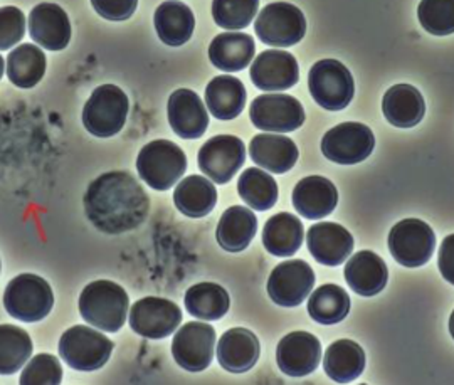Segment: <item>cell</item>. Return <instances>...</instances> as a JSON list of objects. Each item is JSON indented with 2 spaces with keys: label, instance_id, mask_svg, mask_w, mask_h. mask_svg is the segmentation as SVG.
Instances as JSON below:
<instances>
[{
  "label": "cell",
  "instance_id": "5bb4252c",
  "mask_svg": "<svg viewBox=\"0 0 454 385\" xmlns=\"http://www.w3.org/2000/svg\"><path fill=\"white\" fill-rule=\"evenodd\" d=\"M215 330L207 323H185L174 337L172 355L182 369L202 372L211 365Z\"/></svg>",
  "mask_w": 454,
  "mask_h": 385
},
{
  "label": "cell",
  "instance_id": "7a4b0ae2",
  "mask_svg": "<svg viewBox=\"0 0 454 385\" xmlns=\"http://www.w3.org/2000/svg\"><path fill=\"white\" fill-rule=\"evenodd\" d=\"M129 306L127 291L106 279L90 283L80 296V313L84 321L110 334L118 332L125 325Z\"/></svg>",
  "mask_w": 454,
  "mask_h": 385
},
{
  "label": "cell",
  "instance_id": "d6a6232c",
  "mask_svg": "<svg viewBox=\"0 0 454 385\" xmlns=\"http://www.w3.org/2000/svg\"><path fill=\"white\" fill-rule=\"evenodd\" d=\"M46 56L34 44H22L12 49L7 58V76L19 88H34L44 78Z\"/></svg>",
  "mask_w": 454,
  "mask_h": 385
},
{
  "label": "cell",
  "instance_id": "74e56055",
  "mask_svg": "<svg viewBox=\"0 0 454 385\" xmlns=\"http://www.w3.org/2000/svg\"><path fill=\"white\" fill-rule=\"evenodd\" d=\"M258 7L260 0H212V17L219 28L238 31L253 22Z\"/></svg>",
  "mask_w": 454,
  "mask_h": 385
},
{
  "label": "cell",
  "instance_id": "836d02e7",
  "mask_svg": "<svg viewBox=\"0 0 454 385\" xmlns=\"http://www.w3.org/2000/svg\"><path fill=\"white\" fill-rule=\"evenodd\" d=\"M229 293L215 283H199L185 293V308L199 320H219L229 311Z\"/></svg>",
  "mask_w": 454,
  "mask_h": 385
},
{
  "label": "cell",
  "instance_id": "d590c367",
  "mask_svg": "<svg viewBox=\"0 0 454 385\" xmlns=\"http://www.w3.org/2000/svg\"><path fill=\"white\" fill-rule=\"evenodd\" d=\"M33 340L14 325H0V375H12L31 358Z\"/></svg>",
  "mask_w": 454,
  "mask_h": 385
},
{
  "label": "cell",
  "instance_id": "52a82bcc",
  "mask_svg": "<svg viewBox=\"0 0 454 385\" xmlns=\"http://www.w3.org/2000/svg\"><path fill=\"white\" fill-rule=\"evenodd\" d=\"M309 93L328 112L347 108L356 93L354 78L348 67L335 59H322L309 69Z\"/></svg>",
  "mask_w": 454,
  "mask_h": 385
},
{
  "label": "cell",
  "instance_id": "8d00e7d4",
  "mask_svg": "<svg viewBox=\"0 0 454 385\" xmlns=\"http://www.w3.org/2000/svg\"><path fill=\"white\" fill-rule=\"evenodd\" d=\"M238 192L251 209L268 210L278 200V184L273 177L253 167L239 177Z\"/></svg>",
  "mask_w": 454,
  "mask_h": 385
},
{
  "label": "cell",
  "instance_id": "e0dca14e",
  "mask_svg": "<svg viewBox=\"0 0 454 385\" xmlns=\"http://www.w3.org/2000/svg\"><path fill=\"white\" fill-rule=\"evenodd\" d=\"M251 80L262 91H285L300 80V67L286 51H264L251 66Z\"/></svg>",
  "mask_w": 454,
  "mask_h": 385
},
{
  "label": "cell",
  "instance_id": "ac0fdd59",
  "mask_svg": "<svg viewBox=\"0 0 454 385\" xmlns=\"http://www.w3.org/2000/svg\"><path fill=\"white\" fill-rule=\"evenodd\" d=\"M170 127L185 140L200 138L209 127V114L200 97L192 90H177L168 98Z\"/></svg>",
  "mask_w": 454,
  "mask_h": 385
},
{
  "label": "cell",
  "instance_id": "603a6c76",
  "mask_svg": "<svg viewBox=\"0 0 454 385\" xmlns=\"http://www.w3.org/2000/svg\"><path fill=\"white\" fill-rule=\"evenodd\" d=\"M345 279L360 296H375L386 288L389 271L382 257L372 251H360L348 259L345 266Z\"/></svg>",
  "mask_w": 454,
  "mask_h": 385
},
{
  "label": "cell",
  "instance_id": "f6af8a7d",
  "mask_svg": "<svg viewBox=\"0 0 454 385\" xmlns=\"http://www.w3.org/2000/svg\"><path fill=\"white\" fill-rule=\"evenodd\" d=\"M4 69H5V65H4V58L0 56V80H2V76H4Z\"/></svg>",
  "mask_w": 454,
  "mask_h": 385
},
{
  "label": "cell",
  "instance_id": "484cf974",
  "mask_svg": "<svg viewBox=\"0 0 454 385\" xmlns=\"http://www.w3.org/2000/svg\"><path fill=\"white\" fill-rule=\"evenodd\" d=\"M155 29L163 44L179 48L191 41L194 34L195 17L185 4L179 0H167L155 11Z\"/></svg>",
  "mask_w": 454,
  "mask_h": 385
},
{
  "label": "cell",
  "instance_id": "44dd1931",
  "mask_svg": "<svg viewBox=\"0 0 454 385\" xmlns=\"http://www.w3.org/2000/svg\"><path fill=\"white\" fill-rule=\"evenodd\" d=\"M339 204L335 185L320 176L301 178L293 191V206L307 219H322L330 216Z\"/></svg>",
  "mask_w": 454,
  "mask_h": 385
},
{
  "label": "cell",
  "instance_id": "30bf717a",
  "mask_svg": "<svg viewBox=\"0 0 454 385\" xmlns=\"http://www.w3.org/2000/svg\"><path fill=\"white\" fill-rule=\"evenodd\" d=\"M375 148L372 130L362 123H340L328 130L322 140V152L330 161L356 165L371 157Z\"/></svg>",
  "mask_w": 454,
  "mask_h": 385
},
{
  "label": "cell",
  "instance_id": "f1b7e54d",
  "mask_svg": "<svg viewBox=\"0 0 454 385\" xmlns=\"http://www.w3.org/2000/svg\"><path fill=\"white\" fill-rule=\"evenodd\" d=\"M246 88L234 76H215L206 88V105L217 120H234L246 106Z\"/></svg>",
  "mask_w": 454,
  "mask_h": 385
},
{
  "label": "cell",
  "instance_id": "7c38bea8",
  "mask_svg": "<svg viewBox=\"0 0 454 385\" xmlns=\"http://www.w3.org/2000/svg\"><path fill=\"white\" fill-rule=\"evenodd\" d=\"M256 129L271 133H290L305 123V110L296 98L290 95H261L249 110Z\"/></svg>",
  "mask_w": 454,
  "mask_h": 385
},
{
  "label": "cell",
  "instance_id": "ffe728a7",
  "mask_svg": "<svg viewBox=\"0 0 454 385\" xmlns=\"http://www.w3.org/2000/svg\"><path fill=\"white\" fill-rule=\"evenodd\" d=\"M307 244L311 256L325 266H339L354 251L352 234L335 223L311 225Z\"/></svg>",
  "mask_w": 454,
  "mask_h": 385
},
{
  "label": "cell",
  "instance_id": "4dcf8cb0",
  "mask_svg": "<svg viewBox=\"0 0 454 385\" xmlns=\"http://www.w3.org/2000/svg\"><path fill=\"white\" fill-rule=\"evenodd\" d=\"M324 369L326 375L339 384L352 382L365 369V353L357 342L339 340L326 349Z\"/></svg>",
  "mask_w": 454,
  "mask_h": 385
},
{
  "label": "cell",
  "instance_id": "83f0119b",
  "mask_svg": "<svg viewBox=\"0 0 454 385\" xmlns=\"http://www.w3.org/2000/svg\"><path fill=\"white\" fill-rule=\"evenodd\" d=\"M258 219L253 210L234 206L223 214L217 224V242L229 253H241L256 236Z\"/></svg>",
  "mask_w": 454,
  "mask_h": 385
},
{
  "label": "cell",
  "instance_id": "1f68e13d",
  "mask_svg": "<svg viewBox=\"0 0 454 385\" xmlns=\"http://www.w3.org/2000/svg\"><path fill=\"white\" fill-rule=\"evenodd\" d=\"M176 208L187 217H204L217 204V191L206 177L191 176L184 178L174 192Z\"/></svg>",
  "mask_w": 454,
  "mask_h": 385
},
{
  "label": "cell",
  "instance_id": "ba28073f",
  "mask_svg": "<svg viewBox=\"0 0 454 385\" xmlns=\"http://www.w3.org/2000/svg\"><path fill=\"white\" fill-rule=\"evenodd\" d=\"M254 29L261 43L275 48H290L305 37L307 19L296 5L275 2L261 11Z\"/></svg>",
  "mask_w": 454,
  "mask_h": 385
},
{
  "label": "cell",
  "instance_id": "f546056e",
  "mask_svg": "<svg viewBox=\"0 0 454 385\" xmlns=\"http://www.w3.org/2000/svg\"><path fill=\"white\" fill-rule=\"evenodd\" d=\"M303 224L290 212H279L273 216L262 231V244L273 256H293L303 242Z\"/></svg>",
  "mask_w": 454,
  "mask_h": 385
},
{
  "label": "cell",
  "instance_id": "cb8c5ba5",
  "mask_svg": "<svg viewBox=\"0 0 454 385\" xmlns=\"http://www.w3.org/2000/svg\"><path fill=\"white\" fill-rule=\"evenodd\" d=\"M382 112L390 125L397 129H412L421 123L426 103L414 86L395 84L384 95Z\"/></svg>",
  "mask_w": 454,
  "mask_h": 385
},
{
  "label": "cell",
  "instance_id": "d6986e66",
  "mask_svg": "<svg viewBox=\"0 0 454 385\" xmlns=\"http://www.w3.org/2000/svg\"><path fill=\"white\" fill-rule=\"evenodd\" d=\"M29 33L41 48L63 51L71 41V22L63 7L44 2L29 16Z\"/></svg>",
  "mask_w": 454,
  "mask_h": 385
},
{
  "label": "cell",
  "instance_id": "8992f818",
  "mask_svg": "<svg viewBox=\"0 0 454 385\" xmlns=\"http://www.w3.org/2000/svg\"><path fill=\"white\" fill-rule=\"evenodd\" d=\"M114 342L97 330L78 325L66 330L59 340V355L74 370L101 369L112 357Z\"/></svg>",
  "mask_w": 454,
  "mask_h": 385
},
{
  "label": "cell",
  "instance_id": "8fae6325",
  "mask_svg": "<svg viewBox=\"0 0 454 385\" xmlns=\"http://www.w3.org/2000/svg\"><path fill=\"white\" fill-rule=\"evenodd\" d=\"M199 169L214 184H227L246 161L243 140L232 135H217L199 150Z\"/></svg>",
  "mask_w": 454,
  "mask_h": 385
},
{
  "label": "cell",
  "instance_id": "3957f363",
  "mask_svg": "<svg viewBox=\"0 0 454 385\" xmlns=\"http://www.w3.org/2000/svg\"><path fill=\"white\" fill-rule=\"evenodd\" d=\"M187 157L179 145L168 140L146 144L137 159L140 178L155 191H168L185 174Z\"/></svg>",
  "mask_w": 454,
  "mask_h": 385
},
{
  "label": "cell",
  "instance_id": "6da1fadb",
  "mask_svg": "<svg viewBox=\"0 0 454 385\" xmlns=\"http://www.w3.org/2000/svg\"><path fill=\"white\" fill-rule=\"evenodd\" d=\"M150 200L140 182L129 172H108L95 178L84 193L88 219L106 234L137 229L148 216Z\"/></svg>",
  "mask_w": 454,
  "mask_h": 385
},
{
  "label": "cell",
  "instance_id": "4316f807",
  "mask_svg": "<svg viewBox=\"0 0 454 385\" xmlns=\"http://www.w3.org/2000/svg\"><path fill=\"white\" fill-rule=\"evenodd\" d=\"M256 44L244 33H224L214 37L209 46V59L217 69L226 73L243 71L253 61Z\"/></svg>",
  "mask_w": 454,
  "mask_h": 385
},
{
  "label": "cell",
  "instance_id": "2e32d148",
  "mask_svg": "<svg viewBox=\"0 0 454 385\" xmlns=\"http://www.w3.org/2000/svg\"><path fill=\"white\" fill-rule=\"evenodd\" d=\"M276 360L288 377H307L322 360V343L309 332H293L279 342Z\"/></svg>",
  "mask_w": 454,
  "mask_h": 385
},
{
  "label": "cell",
  "instance_id": "9c48e42d",
  "mask_svg": "<svg viewBox=\"0 0 454 385\" xmlns=\"http://www.w3.org/2000/svg\"><path fill=\"white\" fill-rule=\"evenodd\" d=\"M390 255L406 268L424 266L434 253V231L419 219H404L390 229Z\"/></svg>",
  "mask_w": 454,
  "mask_h": 385
},
{
  "label": "cell",
  "instance_id": "4fadbf2b",
  "mask_svg": "<svg viewBox=\"0 0 454 385\" xmlns=\"http://www.w3.org/2000/svg\"><path fill=\"white\" fill-rule=\"evenodd\" d=\"M315 287V273L307 261L292 259L278 264L268 279V295L276 305H301Z\"/></svg>",
  "mask_w": 454,
  "mask_h": 385
},
{
  "label": "cell",
  "instance_id": "60d3db41",
  "mask_svg": "<svg viewBox=\"0 0 454 385\" xmlns=\"http://www.w3.org/2000/svg\"><path fill=\"white\" fill-rule=\"evenodd\" d=\"M26 34V17L14 5L0 7V51L14 48Z\"/></svg>",
  "mask_w": 454,
  "mask_h": 385
},
{
  "label": "cell",
  "instance_id": "ee69618b",
  "mask_svg": "<svg viewBox=\"0 0 454 385\" xmlns=\"http://www.w3.org/2000/svg\"><path fill=\"white\" fill-rule=\"evenodd\" d=\"M450 332H451V337L454 338V311L451 313V318H450Z\"/></svg>",
  "mask_w": 454,
  "mask_h": 385
},
{
  "label": "cell",
  "instance_id": "ab89813d",
  "mask_svg": "<svg viewBox=\"0 0 454 385\" xmlns=\"http://www.w3.org/2000/svg\"><path fill=\"white\" fill-rule=\"evenodd\" d=\"M63 381V367L54 355L41 353L26 365L20 377L22 385H58Z\"/></svg>",
  "mask_w": 454,
  "mask_h": 385
},
{
  "label": "cell",
  "instance_id": "b9f144b4",
  "mask_svg": "<svg viewBox=\"0 0 454 385\" xmlns=\"http://www.w3.org/2000/svg\"><path fill=\"white\" fill-rule=\"evenodd\" d=\"M91 5L103 19L120 22L135 14L138 0H91Z\"/></svg>",
  "mask_w": 454,
  "mask_h": 385
},
{
  "label": "cell",
  "instance_id": "f35d334b",
  "mask_svg": "<svg viewBox=\"0 0 454 385\" xmlns=\"http://www.w3.org/2000/svg\"><path fill=\"white\" fill-rule=\"evenodd\" d=\"M418 17L427 33L450 35L454 33V0H422Z\"/></svg>",
  "mask_w": 454,
  "mask_h": 385
},
{
  "label": "cell",
  "instance_id": "7402d4cb",
  "mask_svg": "<svg viewBox=\"0 0 454 385\" xmlns=\"http://www.w3.org/2000/svg\"><path fill=\"white\" fill-rule=\"evenodd\" d=\"M260 352V340L253 332L232 328L219 340L217 360L227 372L244 373L256 365Z\"/></svg>",
  "mask_w": 454,
  "mask_h": 385
},
{
  "label": "cell",
  "instance_id": "7bdbcfd3",
  "mask_svg": "<svg viewBox=\"0 0 454 385\" xmlns=\"http://www.w3.org/2000/svg\"><path fill=\"white\" fill-rule=\"evenodd\" d=\"M438 264L442 278L454 285V234L448 236L441 244Z\"/></svg>",
  "mask_w": 454,
  "mask_h": 385
},
{
  "label": "cell",
  "instance_id": "e575fe53",
  "mask_svg": "<svg viewBox=\"0 0 454 385\" xmlns=\"http://www.w3.org/2000/svg\"><path fill=\"white\" fill-rule=\"evenodd\" d=\"M350 311V296L337 285H324L309 300V317L322 325H335L345 320Z\"/></svg>",
  "mask_w": 454,
  "mask_h": 385
},
{
  "label": "cell",
  "instance_id": "9a60e30c",
  "mask_svg": "<svg viewBox=\"0 0 454 385\" xmlns=\"http://www.w3.org/2000/svg\"><path fill=\"white\" fill-rule=\"evenodd\" d=\"M182 321L179 306L170 300L148 296L138 300L130 310V326L135 334L150 340L172 335Z\"/></svg>",
  "mask_w": 454,
  "mask_h": 385
},
{
  "label": "cell",
  "instance_id": "d4e9b609",
  "mask_svg": "<svg viewBox=\"0 0 454 385\" xmlns=\"http://www.w3.org/2000/svg\"><path fill=\"white\" fill-rule=\"evenodd\" d=\"M249 155L254 163L273 174L292 170L298 161V148L292 138L283 135H256L249 144Z\"/></svg>",
  "mask_w": 454,
  "mask_h": 385
},
{
  "label": "cell",
  "instance_id": "277c9868",
  "mask_svg": "<svg viewBox=\"0 0 454 385\" xmlns=\"http://www.w3.org/2000/svg\"><path fill=\"white\" fill-rule=\"evenodd\" d=\"M130 101L114 84L98 86L82 110V125L91 135L110 138L127 123Z\"/></svg>",
  "mask_w": 454,
  "mask_h": 385
},
{
  "label": "cell",
  "instance_id": "5b68a950",
  "mask_svg": "<svg viewBox=\"0 0 454 385\" xmlns=\"http://www.w3.org/2000/svg\"><path fill=\"white\" fill-rule=\"evenodd\" d=\"M54 305L48 281L35 274H19L4 291V306L16 320L26 323L46 318Z\"/></svg>",
  "mask_w": 454,
  "mask_h": 385
}]
</instances>
